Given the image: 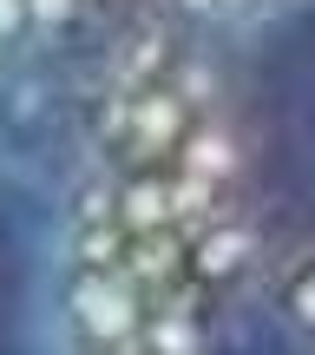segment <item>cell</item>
Returning a JSON list of instances; mask_svg holds the SVG:
<instances>
[{
	"mask_svg": "<svg viewBox=\"0 0 315 355\" xmlns=\"http://www.w3.org/2000/svg\"><path fill=\"white\" fill-rule=\"evenodd\" d=\"M53 355H315V99H256L132 13L46 211Z\"/></svg>",
	"mask_w": 315,
	"mask_h": 355,
	"instance_id": "cell-1",
	"label": "cell"
}]
</instances>
